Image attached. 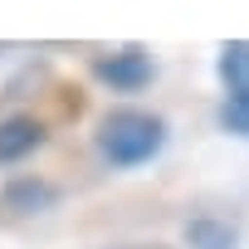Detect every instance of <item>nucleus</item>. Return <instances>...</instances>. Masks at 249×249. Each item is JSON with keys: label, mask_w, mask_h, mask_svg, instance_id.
<instances>
[{"label": "nucleus", "mask_w": 249, "mask_h": 249, "mask_svg": "<svg viewBox=\"0 0 249 249\" xmlns=\"http://www.w3.org/2000/svg\"><path fill=\"white\" fill-rule=\"evenodd\" d=\"M161 147H166V122L157 112H142V107H117L98 127V152L117 171H132V166L152 161Z\"/></svg>", "instance_id": "f257e3e1"}, {"label": "nucleus", "mask_w": 249, "mask_h": 249, "mask_svg": "<svg viewBox=\"0 0 249 249\" xmlns=\"http://www.w3.org/2000/svg\"><path fill=\"white\" fill-rule=\"evenodd\" d=\"M98 78H107L112 88H122V93H137L147 78H152V59L142 54V49H117V54H103L98 64Z\"/></svg>", "instance_id": "f03ea898"}, {"label": "nucleus", "mask_w": 249, "mask_h": 249, "mask_svg": "<svg viewBox=\"0 0 249 249\" xmlns=\"http://www.w3.org/2000/svg\"><path fill=\"white\" fill-rule=\"evenodd\" d=\"M44 142V122L35 117H5L0 122V161H20Z\"/></svg>", "instance_id": "7ed1b4c3"}, {"label": "nucleus", "mask_w": 249, "mask_h": 249, "mask_svg": "<svg viewBox=\"0 0 249 249\" xmlns=\"http://www.w3.org/2000/svg\"><path fill=\"white\" fill-rule=\"evenodd\" d=\"M220 78L230 93H249V39H230L220 49Z\"/></svg>", "instance_id": "20e7f679"}, {"label": "nucleus", "mask_w": 249, "mask_h": 249, "mask_svg": "<svg viewBox=\"0 0 249 249\" xmlns=\"http://www.w3.org/2000/svg\"><path fill=\"white\" fill-rule=\"evenodd\" d=\"M186 234H191V249H234V239H239L230 220H196Z\"/></svg>", "instance_id": "39448f33"}, {"label": "nucleus", "mask_w": 249, "mask_h": 249, "mask_svg": "<svg viewBox=\"0 0 249 249\" xmlns=\"http://www.w3.org/2000/svg\"><path fill=\"white\" fill-rule=\"evenodd\" d=\"M220 127L234 137H249V93H230L220 103Z\"/></svg>", "instance_id": "423d86ee"}, {"label": "nucleus", "mask_w": 249, "mask_h": 249, "mask_svg": "<svg viewBox=\"0 0 249 249\" xmlns=\"http://www.w3.org/2000/svg\"><path fill=\"white\" fill-rule=\"evenodd\" d=\"M152 249H161V244H152Z\"/></svg>", "instance_id": "0eeeda50"}]
</instances>
